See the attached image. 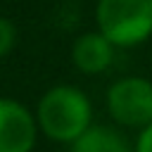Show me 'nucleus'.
<instances>
[{"mask_svg":"<svg viewBox=\"0 0 152 152\" xmlns=\"http://www.w3.org/2000/svg\"><path fill=\"white\" fill-rule=\"evenodd\" d=\"M36 121L40 135L57 145H71L93 124V102L88 93L74 83L50 86L36 102Z\"/></svg>","mask_w":152,"mask_h":152,"instance_id":"obj_1","label":"nucleus"},{"mask_svg":"<svg viewBox=\"0 0 152 152\" xmlns=\"http://www.w3.org/2000/svg\"><path fill=\"white\" fill-rule=\"evenodd\" d=\"M95 28L119 50L152 38V0H95Z\"/></svg>","mask_w":152,"mask_h":152,"instance_id":"obj_2","label":"nucleus"},{"mask_svg":"<svg viewBox=\"0 0 152 152\" xmlns=\"http://www.w3.org/2000/svg\"><path fill=\"white\" fill-rule=\"evenodd\" d=\"M104 109L114 126L124 131H142L152 124V78L121 76L104 93Z\"/></svg>","mask_w":152,"mask_h":152,"instance_id":"obj_3","label":"nucleus"},{"mask_svg":"<svg viewBox=\"0 0 152 152\" xmlns=\"http://www.w3.org/2000/svg\"><path fill=\"white\" fill-rule=\"evenodd\" d=\"M38 135L33 109L14 97L0 95V152H33Z\"/></svg>","mask_w":152,"mask_h":152,"instance_id":"obj_4","label":"nucleus"},{"mask_svg":"<svg viewBox=\"0 0 152 152\" xmlns=\"http://www.w3.org/2000/svg\"><path fill=\"white\" fill-rule=\"evenodd\" d=\"M116 50L119 48H114L97 28H90L74 38L69 48V59L76 71L86 76H97V74H104L114 64Z\"/></svg>","mask_w":152,"mask_h":152,"instance_id":"obj_5","label":"nucleus"},{"mask_svg":"<svg viewBox=\"0 0 152 152\" xmlns=\"http://www.w3.org/2000/svg\"><path fill=\"white\" fill-rule=\"evenodd\" d=\"M69 152H133V140L114 124H93L69 145Z\"/></svg>","mask_w":152,"mask_h":152,"instance_id":"obj_6","label":"nucleus"},{"mask_svg":"<svg viewBox=\"0 0 152 152\" xmlns=\"http://www.w3.org/2000/svg\"><path fill=\"white\" fill-rule=\"evenodd\" d=\"M17 43H19V28H17V24L10 17L0 14V62L12 55V50L17 48Z\"/></svg>","mask_w":152,"mask_h":152,"instance_id":"obj_7","label":"nucleus"},{"mask_svg":"<svg viewBox=\"0 0 152 152\" xmlns=\"http://www.w3.org/2000/svg\"><path fill=\"white\" fill-rule=\"evenodd\" d=\"M133 152H152V124L145 126L142 131L135 133L133 140Z\"/></svg>","mask_w":152,"mask_h":152,"instance_id":"obj_8","label":"nucleus"}]
</instances>
